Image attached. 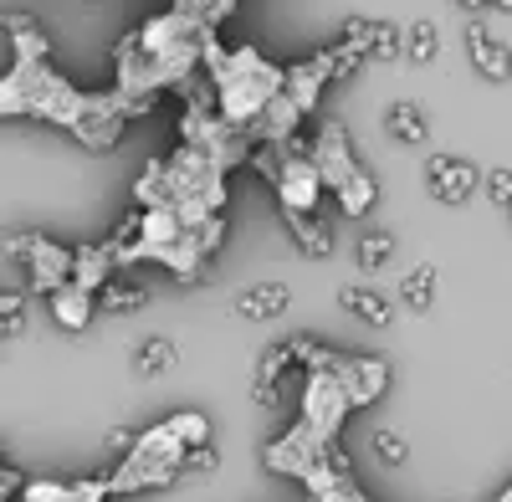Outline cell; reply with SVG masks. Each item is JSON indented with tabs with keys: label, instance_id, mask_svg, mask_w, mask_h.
Masks as SVG:
<instances>
[{
	"label": "cell",
	"instance_id": "6da1fadb",
	"mask_svg": "<svg viewBox=\"0 0 512 502\" xmlns=\"http://www.w3.org/2000/svg\"><path fill=\"white\" fill-rule=\"evenodd\" d=\"M6 257H16L26 267L36 292H52V287L72 282V251L57 246L52 236H41V231H11L6 236Z\"/></svg>",
	"mask_w": 512,
	"mask_h": 502
},
{
	"label": "cell",
	"instance_id": "7a4b0ae2",
	"mask_svg": "<svg viewBox=\"0 0 512 502\" xmlns=\"http://www.w3.org/2000/svg\"><path fill=\"white\" fill-rule=\"evenodd\" d=\"M272 190L282 200V211H313L318 195L328 190L323 175H318V164L313 154H287L282 149V164H277V175H272Z\"/></svg>",
	"mask_w": 512,
	"mask_h": 502
},
{
	"label": "cell",
	"instance_id": "3957f363",
	"mask_svg": "<svg viewBox=\"0 0 512 502\" xmlns=\"http://www.w3.org/2000/svg\"><path fill=\"white\" fill-rule=\"evenodd\" d=\"M477 180H482V170L472 159H456V154H431V164H425V190L446 205H466Z\"/></svg>",
	"mask_w": 512,
	"mask_h": 502
},
{
	"label": "cell",
	"instance_id": "277c9868",
	"mask_svg": "<svg viewBox=\"0 0 512 502\" xmlns=\"http://www.w3.org/2000/svg\"><path fill=\"white\" fill-rule=\"evenodd\" d=\"M308 154H313V164H318V175H323L328 190H338V185L359 170V159H354V149H349V134L338 129V123H323Z\"/></svg>",
	"mask_w": 512,
	"mask_h": 502
},
{
	"label": "cell",
	"instance_id": "5b68a950",
	"mask_svg": "<svg viewBox=\"0 0 512 502\" xmlns=\"http://www.w3.org/2000/svg\"><path fill=\"white\" fill-rule=\"evenodd\" d=\"M344 41H349V47H359L364 57H374V62H395L405 52V36L390 21H364V16H349L344 21Z\"/></svg>",
	"mask_w": 512,
	"mask_h": 502
},
{
	"label": "cell",
	"instance_id": "8992f818",
	"mask_svg": "<svg viewBox=\"0 0 512 502\" xmlns=\"http://www.w3.org/2000/svg\"><path fill=\"white\" fill-rule=\"evenodd\" d=\"M466 57H472V67H477L487 82H507V77H512V52H507V41H497L482 21L466 26Z\"/></svg>",
	"mask_w": 512,
	"mask_h": 502
},
{
	"label": "cell",
	"instance_id": "52a82bcc",
	"mask_svg": "<svg viewBox=\"0 0 512 502\" xmlns=\"http://www.w3.org/2000/svg\"><path fill=\"white\" fill-rule=\"evenodd\" d=\"M47 303H52V318L67 328V333H82L93 323V313H98V298L82 282H62V287H52L47 292Z\"/></svg>",
	"mask_w": 512,
	"mask_h": 502
},
{
	"label": "cell",
	"instance_id": "ba28073f",
	"mask_svg": "<svg viewBox=\"0 0 512 502\" xmlns=\"http://www.w3.org/2000/svg\"><path fill=\"white\" fill-rule=\"evenodd\" d=\"M282 221H287V231H292V241H297L303 257H328V251H333V226L323 216H313V211H282Z\"/></svg>",
	"mask_w": 512,
	"mask_h": 502
},
{
	"label": "cell",
	"instance_id": "9c48e42d",
	"mask_svg": "<svg viewBox=\"0 0 512 502\" xmlns=\"http://www.w3.org/2000/svg\"><path fill=\"white\" fill-rule=\"evenodd\" d=\"M287 303H292V292H287V282H256V287H246V292H236V313L241 318H277V313H287Z\"/></svg>",
	"mask_w": 512,
	"mask_h": 502
},
{
	"label": "cell",
	"instance_id": "30bf717a",
	"mask_svg": "<svg viewBox=\"0 0 512 502\" xmlns=\"http://www.w3.org/2000/svg\"><path fill=\"white\" fill-rule=\"evenodd\" d=\"M93 298H98V308H103V313H139V308L149 303V287H144L139 277L113 272V277L93 292Z\"/></svg>",
	"mask_w": 512,
	"mask_h": 502
},
{
	"label": "cell",
	"instance_id": "8fae6325",
	"mask_svg": "<svg viewBox=\"0 0 512 502\" xmlns=\"http://www.w3.org/2000/svg\"><path fill=\"white\" fill-rule=\"evenodd\" d=\"M338 303H344V313H354V318H364L374 328L395 323V303L384 298V292H374V287H338Z\"/></svg>",
	"mask_w": 512,
	"mask_h": 502
},
{
	"label": "cell",
	"instance_id": "7c38bea8",
	"mask_svg": "<svg viewBox=\"0 0 512 502\" xmlns=\"http://www.w3.org/2000/svg\"><path fill=\"white\" fill-rule=\"evenodd\" d=\"M384 129H390V139H400V144H425L431 139V123H425V113L415 103H390L384 108Z\"/></svg>",
	"mask_w": 512,
	"mask_h": 502
},
{
	"label": "cell",
	"instance_id": "4fadbf2b",
	"mask_svg": "<svg viewBox=\"0 0 512 502\" xmlns=\"http://www.w3.org/2000/svg\"><path fill=\"white\" fill-rule=\"evenodd\" d=\"M400 303L415 308V313H425V308L436 303V267H431V262H420L415 272H405V282H400Z\"/></svg>",
	"mask_w": 512,
	"mask_h": 502
},
{
	"label": "cell",
	"instance_id": "5bb4252c",
	"mask_svg": "<svg viewBox=\"0 0 512 502\" xmlns=\"http://www.w3.org/2000/svg\"><path fill=\"white\" fill-rule=\"evenodd\" d=\"M313 62H318V72H323L328 82H344V77H354V72L364 67V52L349 47V41H338V47H323Z\"/></svg>",
	"mask_w": 512,
	"mask_h": 502
},
{
	"label": "cell",
	"instance_id": "9a60e30c",
	"mask_svg": "<svg viewBox=\"0 0 512 502\" xmlns=\"http://www.w3.org/2000/svg\"><path fill=\"white\" fill-rule=\"evenodd\" d=\"M333 195H338V205H344V216H364L369 205H374V195H379V190H374L369 170H354V175H349L344 185H338Z\"/></svg>",
	"mask_w": 512,
	"mask_h": 502
},
{
	"label": "cell",
	"instance_id": "2e32d148",
	"mask_svg": "<svg viewBox=\"0 0 512 502\" xmlns=\"http://www.w3.org/2000/svg\"><path fill=\"white\" fill-rule=\"evenodd\" d=\"M436 52H441V31H436V21H415L410 36H405V57L425 67V62H436Z\"/></svg>",
	"mask_w": 512,
	"mask_h": 502
},
{
	"label": "cell",
	"instance_id": "e0dca14e",
	"mask_svg": "<svg viewBox=\"0 0 512 502\" xmlns=\"http://www.w3.org/2000/svg\"><path fill=\"white\" fill-rule=\"evenodd\" d=\"M354 257H359V267H364V272H379L384 262L395 257V236H390V231H369V236H359Z\"/></svg>",
	"mask_w": 512,
	"mask_h": 502
},
{
	"label": "cell",
	"instance_id": "ac0fdd59",
	"mask_svg": "<svg viewBox=\"0 0 512 502\" xmlns=\"http://www.w3.org/2000/svg\"><path fill=\"white\" fill-rule=\"evenodd\" d=\"M175 344H169V339H149L139 354H134V369L144 374V380H154V374H164V369H175Z\"/></svg>",
	"mask_w": 512,
	"mask_h": 502
},
{
	"label": "cell",
	"instance_id": "d6986e66",
	"mask_svg": "<svg viewBox=\"0 0 512 502\" xmlns=\"http://www.w3.org/2000/svg\"><path fill=\"white\" fill-rule=\"evenodd\" d=\"M26 328V292H0V339Z\"/></svg>",
	"mask_w": 512,
	"mask_h": 502
},
{
	"label": "cell",
	"instance_id": "ffe728a7",
	"mask_svg": "<svg viewBox=\"0 0 512 502\" xmlns=\"http://www.w3.org/2000/svg\"><path fill=\"white\" fill-rule=\"evenodd\" d=\"M169 431H175L185 446H200V441H210V426H205V415H195V410H185V415H175L169 421Z\"/></svg>",
	"mask_w": 512,
	"mask_h": 502
},
{
	"label": "cell",
	"instance_id": "44dd1931",
	"mask_svg": "<svg viewBox=\"0 0 512 502\" xmlns=\"http://www.w3.org/2000/svg\"><path fill=\"white\" fill-rule=\"evenodd\" d=\"M216 467H221V456H216V446H210V441L185 446V456H180V472H216Z\"/></svg>",
	"mask_w": 512,
	"mask_h": 502
},
{
	"label": "cell",
	"instance_id": "7402d4cb",
	"mask_svg": "<svg viewBox=\"0 0 512 502\" xmlns=\"http://www.w3.org/2000/svg\"><path fill=\"white\" fill-rule=\"evenodd\" d=\"M374 456H379L384 467H400L405 456H410V446H405L395 431H374Z\"/></svg>",
	"mask_w": 512,
	"mask_h": 502
},
{
	"label": "cell",
	"instance_id": "603a6c76",
	"mask_svg": "<svg viewBox=\"0 0 512 502\" xmlns=\"http://www.w3.org/2000/svg\"><path fill=\"white\" fill-rule=\"evenodd\" d=\"M487 195L507 211V205H512V170H487Z\"/></svg>",
	"mask_w": 512,
	"mask_h": 502
},
{
	"label": "cell",
	"instance_id": "cb8c5ba5",
	"mask_svg": "<svg viewBox=\"0 0 512 502\" xmlns=\"http://www.w3.org/2000/svg\"><path fill=\"white\" fill-rule=\"evenodd\" d=\"M26 492V477L16 467H0V502H16Z\"/></svg>",
	"mask_w": 512,
	"mask_h": 502
},
{
	"label": "cell",
	"instance_id": "d4e9b609",
	"mask_svg": "<svg viewBox=\"0 0 512 502\" xmlns=\"http://www.w3.org/2000/svg\"><path fill=\"white\" fill-rule=\"evenodd\" d=\"M134 441H139L134 431H113V436H108V446H113V451H128V446H134Z\"/></svg>",
	"mask_w": 512,
	"mask_h": 502
},
{
	"label": "cell",
	"instance_id": "484cf974",
	"mask_svg": "<svg viewBox=\"0 0 512 502\" xmlns=\"http://www.w3.org/2000/svg\"><path fill=\"white\" fill-rule=\"evenodd\" d=\"M461 6H472V11H482V6H497V0H461Z\"/></svg>",
	"mask_w": 512,
	"mask_h": 502
},
{
	"label": "cell",
	"instance_id": "4316f807",
	"mask_svg": "<svg viewBox=\"0 0 512 502\" xmlns=\"http://www.w3.org/2000/svg\"><path fill=\"white\" fill-rule=\"evenodd\" d=\"M497 11H512V0H497Z\"/></svg>",
	"mask_w": 512,
	"mask_h": 502
},
{
	"label": "cell",
	"instance_id": "83f0119b",
	"mask_svg": "<svg viewBox=\"0 0 512 502\" xmlns=\"http://www.w3.org/2000/svg\"><path fill=\"white\" fill-rule=\"evenodd\" d=\"M0 467H11V462H6V446H0Z\"/></svg>",
	"mask_w": 512,
	"mask_h": 502
},
{
	"label": "cell",
	"instance_id": "f1b7e54d",
	"mask_svg": "<svg viewBox=\"0 0 512 502\" xmlns=\"http://www.w3.org/2000/svg\"><path fill=\"white\" fill-rule=\"evenodd\" d=\"M507 221H512V205H507Z\"/></svg>",
	"mask_w": 512,
	"mask_h": 502
}]
</instances>
